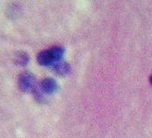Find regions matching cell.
I'll return each instance as SVG.
<instances>
[{"instance_id":"1","label":"cell","mask_w":152,"mask_h":138,"mask_svg":"<svg viewBox=\"0 0 152 138\" xmlns=\"http://www.w3.org/2000/svg\"><path fill=\"white\" fill-rule=\"evenodd\" d=\"M64 53V49L61 47H53L39 53L37 60L41 65H52L53 64L61 61Z\"/></svg>"},{"instance_id":"2","label":"cell","mask_w":152,"mask_h":138,"mask_svg":"<svg viewBox=\"0 0 152 138\" xmlns=\"http://www.w3.org/2000/svg\"><path fill=\"white\" fill-rule=\"evenodd\" d=\"M18 85L19 88L25 92H33L34 90L38 87V84L34 76L29 72H23L19 76Z\"/></svg>"},{"instance_id":"3","label":"cell","mask_w":152,"mask_h":138,"mask_svg":"<svg viewBox=\"0 0 152 138\" xmlns=\"http://www.w3.org/2000/svg\"><path fill=\"white\" fill-rule=\"evenodd\" d=\"M40 90L43 93L46 94H52L56 92L58 89V84L53 78H45L41 81L39 84Z\"/></svg>"},{"instance_id":"4","label":"cell","mask_w":152,"mask_h":138,"mask_svg":"<svg viewBox=\"0 0 152 138\" xmlns=\"http://www.w3.org/2000/svg\"><path fill=\"white\" fill-rule=\"evenodd\" d=\"M54 73L59 76H66L71 72V66L68 63L64 61H58L51 65Z\"/></svg>"},{"instance_id":"5","label":"cell","mask_w":152,"mask_h":138,"mask_svg":"<svg viewBox=\"0 0 152 138\" xmlns=\"http://www.w3.org/2000/svg\"><path fill=\"white\" fill-rule=\"evenodd\" d=\"M29 61L30 57L28 54H26L25 52H19L15 57V62L19 65H26L29 63Z\"/></svg>"},{"instance_id":"6","label":"cell","mask_w":152,"mask_h":138,"mask_svg":"<svg viewBox=\"0 0 152 138\" xmlns=\"http://www.w3.org/2000/svg\"><path fill=\"white\" fill-rule=\"evenodd\" d=\"M149 82H150V84H152V76H150V78H149Z\"/></svg>"}]
</instances>
